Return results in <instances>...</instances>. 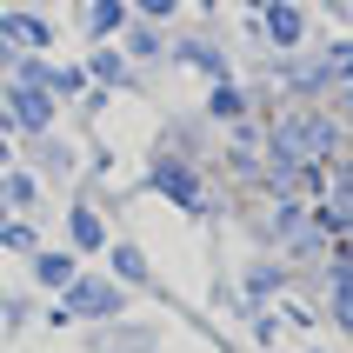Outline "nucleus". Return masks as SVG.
I'll return each instance as SVG.
<instances>
[{"mask_svg": "<svg viewBox=\"0 0 353 353\" xmlns=\"http://www.w3.org/2000/svg\"><path fill=\"white\" fill-rule=\"evenodd\" d=\"M214 114H220V120H240V114H247L240 87H227V80H220V87H214Z\"/></svg>", "mask_w": 353, "mask_h": 353, "instance_id": "obj_11", "label": "nucleus"}, {"mask_svg": "<svg viewBox=\"0 0 353 353\" xmlns=\"http://www.w3.org/2000/svg\"><path fill=\"white\" fill-rule=\"evenodd\" d=\"M80 20H87V27H94V34H114L120 20H127V7H120V0H94V7H87V0H80Z\"/></svg>", "mask_w": 353, "mask_h": 353, "instance_id": "obj_7", "label": "nucleus"}, {"mask_svg": "<svg viewBox=\"0 0 353 353\" xmlns=\"http://www.w3.org/2000/svg\"><path fill=\"white\" fill-rule=\"evenodd\" d=\"M140 7H147V14H174V0H140Z\"/></svg>", "mask_w": 353, "mask_h": 353, "instance_id": "obj_16", "label": "nucleus"}, {"mask_svg": "<svg viewBox=\"0 0 353 353\" xmlns=\"http://www.w3.org/2000/svg\"><path fill=\"white\" fill-rule=\"evenodd\" d=\"M94 74H100V80H127V60H114V54H94Z\"/></svg>", "mask_w": 353, "mask_h": 353, "instance_id": "obj_15", "label": "nucleus"}, {"mask_svg": "<svg viewBox=\"0 0 353 353\" xmlns=\"http://www.w3.org/2000/svg\"><path fill=\"white\" fill-rule=\"evenodd\" d=\"M114 267H120V280H147V260H140V247H114Z\"/></svg>", "mask_w": 353, "mask_h": 353, "instance_id": "obj_12", "label": "nucleus"}, {"mask_svg": "<svg viewBox=\"0 0 353 353\" xmlns=\"http://www.w3.org/2000/svg\"><path fill=\"white\" fill-rule=\"evenodd\" d=\"M127 300H120V287L114 280H67V314H80V320H114Z\"/></svg>", "mask_w": 353, "mask_h": 353, "instance_id": "obj_2", "label": "nucleus"}, {"mask_svg": "<svg viewBox=\"0 0 353 353\" xmlns=\"http://www.w3.org/2000/svg\"><path fill=\"white\" fill-rule=\"evenodd\" d=\"M274 167H300V160H334L340 154V127L320 114H280L274 120Z\"/></svg>", "mask_w": 353, "mask_h": 353, "instance_id": "obj_1", "label": "nucleus"}, {"mask_svg": "<svg viewBox=\"0 0 353 353\" xmlns=\"http://www.w3.org/2000/svg\"><path fill=\"white\" fill-rule=\"evenodd\" d=\"M127 47H134L140 60H154V54H160V34H154V27H134V34H127Z\"/></svg>", "mask_w": 353, "mask_h": 353, "instance_id": "obj_13", "label": "nucleus"}, {"mask_svg": "<svg viewBox=\"0 0 353 353\" xmlns=\"http://www.w3.org/2000/svg\"><path fill=\"white\" fill-rule=\"evenodd\" d=\"M247 7H267V0H247Z\"/></svg>", "mask_w": 353, "mask_h": 353, "instance_id": "obj_19", "label": "nucleus"}, {"mask_svg": "<svg viewBox=\"0 0 353 353\" xmlns=\"http://www.w3.org/2000/svg\"><path fill=\"white\" fill-rule=\"evenodd\" d=\"M0 160H7V140H0Z\"/></svg>", "mask_w": 353, "mask_h": 353, "instance_id": "obj_18", "label": "nucleus"}, {"mask_svg": "<svg viewBox=\"0 0 353 353\" xmlns=\"http://www.w3.org/2000/svg\"><path fill=\"white\" fill-rule=\"evenodd\" d=\"M20 120H27V127H47V120H54V100L47 94H34V80H20Z\"/></svg>", "mask_w": 353, "mask_h": 353, "instance_id": "obj_6", "label": "nucleus"}, {"mask_svg": "<svg viewBox=\"0 0 353 353\" xmlns=\"http://www.w3.org/2000/svg\"><path fill=\"white\" fill-rule=\"evenodd\" d=\"M320 74L347 87V80H353V40H340V47H327V60H320Z\"/></svg>", "mask_w": 353, "mask_h": 353, "instance_id": "obj_9", "label": "nucleus"}, {"mask_svg": "<svg viewBox=\"0 0 353 353\" xmlns=\"http://www.w3.org/2000/svg\"><path fill=\"white\" fill-rule=\"evenodd\" d=\"M67 227H74V247H80V254H94L100 240H107V234H100V214H87V207H74V220H67Z\"/></svg>", "mask_w": 353, "mask_h": 353, "instance_id": "obj_8", "label": "nucleus"}, {"mask_svg": "<svg viewBox=\"0 0 353 353\" xmlns=\"http://www.w3.org/2000/svg\"><path fill=\"white\" fill-rule=\"evenodd\" d=\"M7 200H14V207H34V180H27V174H7Z\"/></svg>", "mask_w": 353, "mask_h": 353, "instance_id": "obj_14", "label": "nucleus"}, {"mask_svg": "<svg viewBox=\"0 0 353 353\" xmlns=\"http://www.w3.org/2000/svg\"><path fill=\"white\" fill-rule=\"evenodd\" d=\"M0 34L14 40V47H47V40H54V27H47L40 14H7V20H0Z\"/></svg>", "mask_w": 353, "mask_h": 353, "instance_id": "obj_5", "label": "nucleus"}, {"mask_svg": "<svg viewBox=\"0 0 353 353\" xmlns=\"http://www.w3.org/2000/svg\"><path fill=\"white\" fill-rule=\"evenodd\" d=\"M300 34H307V14L294 0H267V40L274 47H300Z\"/></svg>", "mask_w": 353, "mask_h": 353, "instance_id": "obj_4", "label": "nucleus"}, {"mask_svg": "<svg viewBox=\"0 0 353 353\" xmlns=\"http://www.w3.org/2000/svg\"><path fill=\"white\" fill-rule=\"evenodd\" d=\"M34 274L47 280V287H67V280H74V260H67V254H40V260H34Z\"/></svg>", "mask_w": 353, "mask_h": 353, "instance_id": "obj_10", "label": "nucleus"}, {"mask_svg": "<svg viewBox=\"0 0 353 353\" xmlns=\"http://www.w3.org/2000/svg\"><path fill=\"white\" fill-rule=\"evenodd\" d=\"M340 114H353V80H347V87H340Z\"/></svg>", "mask_w": 353, "mask_h": 353, "instance_id": "obj_17", "label": "nucleus"}, {"mask_svg": "<svg viewBox=\"0 0 353 353\" xmlns=\"http://www.w3.org/2000/svg\"><path fill=\"white\" fill-rule=\"evenodd\" d=\"M154 187H160L167 200H174V207H187V214H200V180L187 174L180 160H160V167H154Z\"/></svg>", "mask_w": 353, "mask_h": 353, "instance_id": "obj_3", "label": "nucleus"}]
</instances>
